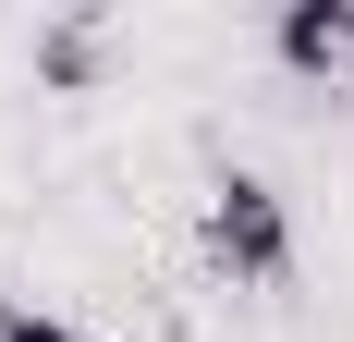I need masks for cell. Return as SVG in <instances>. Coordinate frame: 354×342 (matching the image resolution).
Instances as JSON below:
<instances>
[{
    "label": "cell",
    "mask_w": 354,
    "mask_h": 342,
    "mask_svg": "<svg viewBox=\"0 0 354 342\" xmlns=\"http://www.w3.org/2000/svg\"><path fill=\"white\" fill-rule=\"evenodd\" d=\"M0 342H98V330H73V318H37V306H0Z\"/></svg>",
    "instance_id": "3957f363"
},
{
    "label": "cell",
    "mask_w": 354,
    "mask_h": 342,
    "mask_svg": "<svg viewBox=\"0 0 354 342\" xmlns=\"http://www.w3.org/2000/svg\"><path fill=\"white\" fill-rule=\"evenodd\" d=\"M269 49H281V73H306V86H342L354 73V0H281Z\"/></svg>",
    "instance_id": "7a4b0ae2"
},
{
    "label": "cell",
    "mask_w": 354,
    "mask_h": 342,
    "mask_svg": "<svg viewBox=\"0 0 354 342\" xmlns=\"http://www.w3.org/2000/svg\"><path fill=\"white\" fill-rule=\"evenodd\" d=\"M208 257L232 281H281L293 269V220H281V196H269L257 171H220L208 183Z\"/></svg>",
    "instance_id": "6da1fadb"
}]
</instances>
